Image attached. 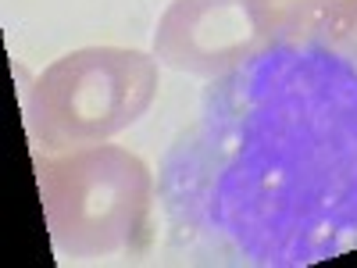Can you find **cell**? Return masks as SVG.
Segmentation results:
<instances>
[{
	"label": "cell",
	"mask_w": 357,
	"mask_h": 268,
	"mask_svg": "<svg viewBox=\"0 0 357 268\" xmlns=\"http://www.w3.org/2000/svg\"><path fill=\"white\" fill-rule=\"evenodd\" d=\"M329 0H247L268 43H304L314 36Z\"/></svg>",
	"instance_id": "4"
},
{
	"label": "cell",
	"mask_w": 357,
	"mask_h": 268,
	"mask_svg": "<svg viewBox=\"0 0 357 268\" xmlns=\"http://www.w3.org/2000/svg\"><path fill=\"white\" fill-rule=\"evenodd\" d=\"M261 47L268 40L247 0H172L154 29L158 65L190 75H222Z\"/></svg>",
	"instance_id": "3"
},
{
	"label": "cell",
	"mask_w": 357,
	"mask_h": 268,
	"mask_svg": "<svg viewBox=\"0 0 357 268\" xmlns=\"http://www.w3.org/2000/svg\"><path fill=\"white\" fill-rule=\"evenodd\" d=\"M314 36L329 50L357 65V0H329L318 18Z\"/></svg>",
	"instance_id": "5"
},
{
	"label": "cell",
	"mask_w": 357,
	"mask_h": 268,
	"mask_svg": "<svg viewBox=\"0 0 357 268\" xmlns=\"http://www.w3.org/2000/svg\"><path fill=\"white\" fill-rule=\"evenodd\" d=\"M40 200L61 254L114 258L146 244L154 179L132 151L97 143L43 158Z\"/></svg>",
	"instance_id": "1"
},
{
	"label": "cell",
	"mask_w": 357,
	"mask_h": 268,
	"mask_svg": "<svg viewBox=\"0 0 357 268\" xmlns=\"http://www.w3.org/2000/svg\"><path fill=\"white\" fill-rule=\"evenodd\" d=\"M158 97V57L129 47H79L57 57L25 97V126L43 154L97 147L126 133Z\"/></svg>",
	"instance_id": "2"
}]
</instances>
